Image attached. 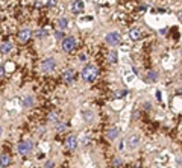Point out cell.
Listing matches in <instances>:
<instances>
[{"instance_id":"6da1fadb","label":"cell","mask_w":182,"mask_h":168,"mask_svg":"<svg viewBox=\"0 0 182 168\" xmlns=\"http://www.w3.org/2000/svg\"><path fill=\"white\" fill-rule=\"evenodd\" d=\"M82 77L85 79V82H88V83L94 82V79L97 77V68H96L94 65L88 64V65L84 68V71H82Z\"/></svg>"},{"instance_id":"7a4b0ae2","label":"cell","mask_w":182,"mask_h":168,"mask_svg":"<svg viewBox=\"0 0 182 168\" xmlns=\"http://www.w3.org/2000/svg\"><path fill=\"white\" fill-rule=\"evenodd\" d=\"M105 41L109 44V45H112V47H116V45H118L120 44V41H121V36H120V33L118 32H109L108 35L105 36Z\"/></svg>"},{"instance_id":"3957f363","label":"cell","mask_w":182,"mask_h":168,"mask_svg":"<svg viewBox=\"0 0 182 168\" xmlns=\"http://www.w3.org/2000/svg\"><path fill=\"white\" fill-rule=\"evenodd\" d=\"M75 47H76V39L75 38H71V36H67L62 39V50L65 53H70L75 50Z\"/></svg>"},{"instance_id":"277c9868","label":"cell","mask_w":182,"mask_h":168,"mask_svg":"<svg viewBox=\"0 0 182 168\" xmlns=\"http://www.w3.org/2000/svg\"><path fill=\"white\" fill-rule=\"evenodd\" d=\"M55 68H56V61H55L53 58H47V59H44L43 64H41V70H43L44 73H52Z\"/></svg>"},{"instance_id":"5b68a950","label":"cell","mask_w":182,"mask_h":168,"mask_svg":"<svg viewBox=\"0 0 182 168\" xmlns=\"http://www.w3.org/2000/svg\"><path fill=\"white\" fill-rule=\"evenodd\" d=\"M32 149H33V144L30 143V141H23V143H20L18 147H17L18 153H21V154H28V153H30Z\"/></svg>"},{"instance_id":"8992f818","label":"cell","mask_w":182,"mask_h":168,"mask_svg":"<svg viewBox=\"0 0 182 168\" xmlns=\"http://www.w3.org/2000/svg\"><path fill=\"white\" fill-rule=\"evenodd\" d=\"M76 147H78V138L75 135H70L65 139V149L73 151V150H76Z\"/></svg>"},{"instance_id":"52a82bcc","label":"cell","mask_w":182,"mask_h":168,"mask_svg":"<svg viewBox=\"0 0 182 168\" xmlns=\"http://www.w3.org/2000/svg\"><path fill=\"white\" fill-rule=\"evenodd\" d=\"M62 80L65 83H71L73 80H75V71L70 70V68H67L62 71Z\"/></svg>"},{"instance_id":"ba28073f","label":"cell","mask_w":182,"mask_h":168,"mask_svg":"<svg viewBox=\"0 0 182 168\" xmlns=\"http://www.w3.org/2000/svg\"><path fill=\"white\" fill-rule=\"evenodd\" d=\"M126 144H127V147H129V149H137V145L140 144V136H138V135H131V136H127Z\"/></svg>"},{"instance_id":"9c48e42d","label":"cell","mask_w":182,"mask_h":168,"mask_svg":"<svg viewBox=\"0 0 182 168\" xmlns=\"http://www.w3.org/2000/svg\"><path fill=\"white\" fill-rule=\"evenodd\" d=\"M30 36H32V30L30 29H23V30L18 32V41L20 43H26Z\"/></svg>"},{"instance_id":"30bf717a","label":"cell","mask_w":182,"mask_h":168,"mask_svg":"<svg viewBox=\"0 0 182 168\" xmlns=\"http://www.w3.org/2000/svg\"><path fill=\"white\" fill-rule=\"evenodd\" d=\"M85 8V3H84V0H75L71 5V11L75 12V14H79V12H82Z\"/></svg>"},{"instance_id":"8fae6325","label":"cell","mask_w":182,"mask_h":168,"mask_svg":"<svg viewBox=\"0 0 182 168\" xmlns=\"http://www.w3.org/2000/svg\"><path fill=\"white\" fill-rule=\"evenodd\" d=\"M141 36H143V33H141V30H140V29L134 28V29H131V30H129V38L132 39V41H140Z\"/></svg>"},{"instance_id":"7c38bea8","label":"cell","mask_w":182,"mask_h":168,"mask_svg":"<svg viewBox=\"0 0 182 168\" xmlns=\"http://www.w3.org/2000/svg\"><path fill=\"white\" fill-rule=\"evenodd\" d=\"M118 133H120V130L117 129V127H111V129H108V132H106V138L111 139V141H114V139L118 136Z\"/></svg>"},{"instance_id":"4fadbf2b","label":"cell","mask_w":182,"mask_h":168,"mask_svg":"<svg viewBox=\"0 0 182 168\" xmlns=\"http://www.w3.org/2000/svg\"><path fill=\"white\" fill-rule=\"evenodd\" d=\"M58 28H59V30H64V29L69 28V18H65V17L59 18L58 20Z\"/></svg>"},{"instance_id":"5bb4252c","label":"cell","mask_w":182,"mask_h":168,"mask_svg":"<svg viewBox=\"0 0 182 168\" xmlns=\"http://www.w3.org/2000/svg\"><path fill=\"white\" fill-rule=\"evenodd\" d=\"M11 164V158L8 156V154H0V165H2L3 168H6Z\"/></svg>"},{"instance_id":"9a60e30c","label":"cell","mask_w":182,"mask_h":168,"mask_svg":"<svg viewBox=\"0 0 182 168\" xmlns=\"http://www.w3.org/2000/svg\"><path fill=\"white\" fill-rule=\"evenodd\" d=\"M117 58L118 56H117V52L116 50H111L109 53H108V61H109L111 64H116L117 62Z\"/></svg>"},{"instance_id":"2e32d148","label":"cell","mask_w":182,"mask_h":168,"mask_svg":"<svg viewBox=\"0 0 182 168\" xmlns=\"http://www.w3.org/2000/svg\"><path fill=\"white\" fill-rule=\"evenodd\" d=\"M12 49V44L11 43H3L2 45H0V52L2 53H9Z\"/></svg>"},{"instance_id":"e0dca14e","label":"cell","mask_w":182,"mask_h":168,"mask_svg":"<svg viewBox=\"0 0 182 168\" xmlns=\"http://www.w3.org/2000/svg\"><path fill=\"white\" fill-rule=\"evenodd\" d=\"M58 120H59V114H58V112H55V111H52V112L49 114V121L56 123Z\"/></svg>"},{"instance_id":"ac0fdd59","label":"cell","mask_w":182,"mask_h":168,"mask_svg":"<svg viewBox=\"0 0 182 168\" xmlns=\"http://www.w3.org/2000/svg\"><path fill=\"white\" fill-rule=\"evenodd\" d=\"M84 117H85V121H93L94 114H93L91 111H85V112H84Z\"/></svg>"},{"instance_id":"d6986e66","label":"cell","mask_w":182,"mask_h":168,"mask_svg":"<svg viewBox=\"0 0 182 168\" xmlns=\"http://www.w3.org/2000/svg\"><path fill=\"white\" fill-rule=\"evenodd\" d=\"M156 73H155V71H150L149 73V74H147V82H155V80H156Z\"/></svg>"},{"instance_id":"ffe728a7","label":"cell","mask_w":182,"mask_h":168,"mask_svg":"<svg viewBox=\"0 0 182 168\" xmlns=\"http://www.w3.org/2000/svg\"><path fill=\"white\" fill-rule=\"evenodd\" d=\"M33 105V98L30 97V96H26V98H24V106H32Z\"/></svg>"},{"instance_id":"44dd1931","label":"cell","mask_w":182,"mask_h":168,"mask_svg":"<svg viewBox=\"0 0 182 168\" xmlns=\"http://www.w3.org/2000/svg\"><path fill=\"white\" fill-rule=\"evenodd\" d=\"M35 33H37V36H38V38H41V36H46V33H47V32H46V30H41V29H39V30H37Z\"/></svg>"},{"instance_id":"7402d4cb","label":"cell","mask_w":182,"mask_h":168,"mask_svg":"<svg viewBox=\"0 0 182 168\" xmlns=\"http://www.w3.org/2000/svg\"><path fill=\"white\" fill-rule=\"evenodd\" d=\"M56 129H58V132H64V130L67 129V124H58Z\"/></svg>"},{"instance_id":"603a6c76","label":"cell","mask_w":182,"mask_h":168,"mask_svg":"<svg viewBox=\"0 0 182 168\" xmlns=\"http://www.w3.org/2000/svg\"><path fill=\"white\" fill-rule=\"evenodd\" d=\"M55 36H56L58 39L64 38V33H62V30H56V32H55Z\"/></svg>"},{"instance_id":"cb8c5ba5","label":"cell","mask_w":182,"mask_h":168,"mask_svg":"<svg viewBox=\"0 0 182 168\" xmlns=\"http://www.w3.org/2000/svg\"><path fill=\"white\" fill-rule=\"evenodd\" d=\"M56 5V0H47V6H53Z\"/></svg>"},{"instance_id":"d4e9b609","label":"cell","mask_w":182,"mask_h":168,"mask_svg":"<svg viewBox=\"0 0 182 168\" xmlns=\"http://www.w3.org/2000/svg\"><path fill=\"white\" fill-rule=\"evenodd\" d=\"M120 164H121L120 159H114V167H120Z\"/></svg>"},{"instance_id":"484cf974","label":"cell","mask_w":182,"mask_h":168,"mask_svg":"<svg viewBox=\"0 0 182 168\" xmlns=\"http://www.w3.org/2000/svg\"><path fill=\"white\" fill-rule=\"evenodd\" d=\"M5 74V67L3 65H0V77H2Z\"/></svg>"},{"instance_id":"4316f807","label":"cell","mask_w":182,"mask_h":168,"mask_svg":"<svg viewBox=\"0 0 182 168\" xmlns=\"http://www.w3.org/2000/svg\"><path fill=\"white\" fill-rule=\"evenodd\" d=\"M156 98L161 100V92H159V91H156Z\"/></svg>"},{"instance_id":"83f0119b","label":"cell","mask_w":182,"mask_h":168,"mask_svg":"<svg viewBox=\"0 0 182 168\" xmlns=\"http://www.w3.org/2000/svg\"><path fill=\"white\" fill-rule=\"evenodd\" d=\"M0 135H2V127H0Z\"/></svg>"},{"instance_id":"f1b7e54d","label":"cell","mask_w":182,"mask_h":168,"mask_svg":"<svg viewBox=\"0 0 182 168\" xmlns=\"http://www.w3.org/2000/svg\"><path fill=\"white\" fill-rule=\"evenodd\" d=\"M178 168H181V167H178Z\"/></svg>"}]
</instances>
